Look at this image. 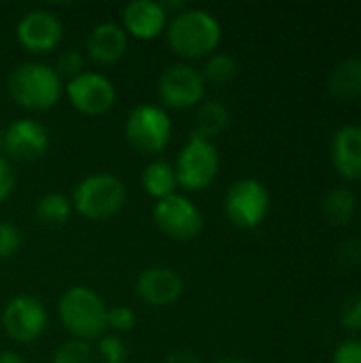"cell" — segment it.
I'll return each mask as SVG.
<instances>
[{"mask_svg": "<svg viewBox=\"0 0 361 363\" xmlns=\"http://www.w3.org/2000/svg\"><path fill=\"white\" fill-rule=\"evenodd\" d=\"M340 325L347 332H361V294H353L343 302Z\"/></svg>", "mask_w": 361, "mask_h": 363, "instance_id": "29", "label": "cell"}, {"mask_svg": "<svg viewBox=\"0 0 361 363\" xmlns=\"http://www.w3.org/2000/svg\"><path fill=\"white\" fill-rule=\"evenodd\" d=\"M2 147H4L6 160L30 164V162L40 160L47 153L49 132L40 121L32 117H21L6 125L4 136H2Z\"/></svg>", "mask_w": 361, "mask_h": 363, "instance_id": "13", "label": "cell"}, {"mask_svg": "<svg viewBox=\"0 0 361 363\" xmlns=\"http://www.w3.org/2000/svg\"><path fill=\"white\" fill-rule=\"evenodd\" d=\"M83 66H85V55L79 51V49H64L60 55H57V62H55V72L60 77H66V79H74L77 74L83 72Z\"/></svg>", "mask_w": 361, "mask_h": 363, "instance_id": "26", "label": "cell"}, {"mask_svg": "<svg viewBox=\"0 0 361 363\" xmlns=\"http://www.w3.org/2000/svg\"><path fill=\"white\" fill-rule=\"evenodd\" d=\"M332 166L347 181H361V125L347 123L332 138Z\"/></svg>", "mask_w": 361, "mask_h": 363, "instance_id": "16", "label": "cell"}, {"mask_svg": "<svg viewBox=\"0 0 361 363\" xmlns=\"http://www.w3.org/2000/svg\"><path fill=\"white\" fill-rule=\"evenodd\" d=\"M136 325V313L130 306H113L106 308V328H111L117 334H126L134 330Z\"/></svg>", "mask_w": 361, "mask_h": 363, "instance_id": "28", "label": "cell"}, {"mask_svg": "<svg viewBox=\"0 0 361 363\" xmlns=\"http://www.w3.org/2000/svg\"><path fill=\"white\" fill-rule=\"evenodd\" d=\"M166 40L168 47L183 60L209 57L221 43V23L204 9L185 6L168 19Z\"/></svg>", "mask_w": 361, "mask_h": 363, "instance_id": "1", "label": "cell"}, {"mask_svg": "<svg viewBox=\"0 0 361 363\" xmlns=\"http://www.w3.org/2000/svg\"><path fill=\"white\" fill-rule=\"evenodd\" d=\"M21 230L11 221H0V259H11L21 249Z\"/></svg>", "mask_w": 361, "mask_h": 363, "instance_id": "27", "label": "cell"}, {"mask_svg": "<svg viewBox=\"0 0 361 363\" xmlns=\"http://www.w3.org/2000/svg\"><path fill=\"white\" fill-rule=\"evenodd\" d=\"M136 296L155 308L170 306L183 296V279L170 266H149L136 279Z\"/></svg>", "mask_w": 361, "mask_h": 363, "instance_id": "14", "label": "cell"}, {"mask_svg": "<svg viewBox=\"0 0 361 363\" xmlns=\"http://www.w3.org/2000/svg\"><path fill=\"white\" fill-rule=\"evenodd\" d=\"M0 323L11 340L19 345H32L47 328V311L43 302L32 296H15L6 302Z\"/></svg>", "mask_w": 361, "mask_h": 363, "instance_id": "11", "label": "cell"}, {"mask_svg": "<svg viewBox=\"0 0 361 363\" xmlns=\"http://www.w3.org/2000/svg\"><path fill=\"white\" fill-rule=\"evenodd\" d=\"M15 34H17V43L26 51L43 55V53L53 51L60 45L64 28H62L60 17L53 11L30 9L28 13L19 17Z\"/></svg>", "mask_w": 361, "mask_h": 363, "instance_id": "12", "label": "cell"}, {"mask_svg": "<svg viewBox=\"0 0 361 363\" xmlns=\"http://www.w3.org/2000/svg\"><path fill=\"white\" fill-rule=\"evenodd\" d=\"M223 211L234 228L255 230L270 213V191L257 179H238L226 191Z\"/></svg>", "mask_w": 361, "mask_h": 363, "instance_id": "7", "label": "cell"}, {"mask_svg": "<svg viewBox=\"0 0 361 363\" xmlns=\"http://www.w3.org/2000/svg\"><path fill=\"white\" fill-rule=\"evenodd\" d=\"M94 355H98V359L102 363H126L128 362V347L117 334H104L98 338Z\"/></svg>", "mask_w": 361, "mask_h": 363, "instance_id": "25", "label": "cell"}, {"mask_svg": "<svg viewBox=\"0 0 361 363\" xmlns=\"http://www.w3.org/2000/svg\"><path fill=\"white\" fill-rule=\"evenodd\" d=\"M0 363H26V362L21 359V355H19L17 351L6 349V351H0Z\"/></svg>", "mask_w": 361, "mask_h": 363, "instance_id": "34", "label": "cell"}, {"mask_svg": "<svg viewBox=\"0 0 361 363\" xmlns=\"http://www.w3.org/2000/svg\"><path fill=\"white\" fill-rule=\"evenodd\" d=\"M215 363H247V362H243V359H234V357H228V359H219V362H215Z\"/></svg>", "mask_w": 361, "mask_h": 363, "instance_id": "35", "label": "cell"}, {"mask_svg": "<svg viewBox=\"0 0 361 363\" xmlns=\"http://www.w3.org/2000/svg\"><path fill=\"white\" fill-rule=\"evenodd\" d=\"M128 200L126 183L111 172H94L81 179L72 191V208L91 221L109 219L117 215Z\"/></svg>", "mask_w": 361, "mask_h": 363, "instance_id": "4", "label": "cell"}, {"mask_svg": "<svg viewBox=\"0 0 361 363\" xmlns=\"http://www.w3.org/2000/svg\"><path fill=\"white\" fill-rule=\"evenodd\" d=\"M64 94L79 113L89 117L109 113L117 98L113 81L94 70H83L74 79H68L64 83Z\"/></svg>", "mask_w": 361, "mask_h": 363, "instance_id": "10", "label": "cell"}, {"mask_svg": "<svg viewBox=\"0 0 361 363\" xmlns=\"http://www.w3.org/2000/svg\"><path fill=\"white\" fill-rule=\"evenodd\" d=\"M219 151L213 140L189 134L174 164L179 187L185 191H202L211 187V183L219 174Z\"/></svg>", "mask_w": 361, "mask_h": 363, "instance_id": "5", "label": "cell"}, {"mask_svg": "<svg viewBox=\"0 0 361 363\" xmlns=\"http://www.w3.org/2000/svg\"><path fill=\"white\" fill-rule=\"evenodd\" d=\"M164 363H202V362H200V357H198L194 351H189V349H177V351H172V353H168V355H166V362Z\"/></svg>", "mask_w": 361, "mask_h": 363, "instance_id": "33", "label": "cell"}, {"mask_svg": "<svg viewBox=\"0 0 361 363\" xmlns=\"http://www.w3.org/2000/svg\"><path fill=\"white\" fill-rule=\"evenodd\" d=\"M172 119L157 104H138L126 117V138L143 155L162 153L172 138Z\"/></svg>", "mask_w": 361, "mask_h": 363, "instance_id": "6", "label": "cell"}, {"mask_svg": "<svg viewBox=\"0 0 361 363\" xmlns=\"http://www.w3.org/2000/svg\"><path fill=\"white\" fill-rule=\"evenodd\" d=\"M202 72V79L206 85H213V87H226L230 85L236 74H238V62L234 55L226 53V51H215L213 55L206 57L204 66L200 68Z\"/></svg>", "mask_w": 361, "mask_h": 363, "instance_id": "23", "label": "cell"}, {"mask_svg": "<svg viewBox=\"0 0 361 363\" xmlns=\"http://www.w3.org/2000/svg\"><path fill=\"white\" fill-rule=\"evenodd\" d=\"M328 89L336 100L349 102L361 96V60L347 57L334 66L328 79Z\"/></svg>", "mask_w": 361, "mask_h": 363, "instance_id": "18", "label": "cell"}, {"mask_svg": "<svg viewBox=\"0 0 361 363\" xmlns=\"http://www.w3.org/2000/svg\"><path fill=\"white\" fill-rule=\"evenodd\" d=\"M230 123V111L221 100H202L194 117V132L200 138L213 140Z\"/></svg>", "mask_w": 361, "mask_h": 363, "instance_id": "20", "label": "cell"}, {"mask_svg": "<svg viewBox=\"0 0 361 363\" xmlns=\"http://www.w3.org/2000/svg\"><path fill=\"white\" fill-rule=\"evenodd\" d=\"M206 83L198 66L189 62H174L166 66L157 79V96L166 108H191L204 100Z\"/></svg>", "mask_w": 361, "mask_h": 363, "instance_id": "8", "label": "cell"}, {"mask_svg": "<svg viewBox=\"0 0 361 363\" xmlns=\"http://www.w3.org/2000/svg\"><path fill=\"white\" fill-rule=\"evenodd\" d=\"M338 264L343 268H355L361 264V242L349 240L338 249Z\"/></svg>", "mask_w": 361, "mask_h": 363, "instance_id": "32", "label": "cell"}, {"mask_svg": "<svg viewBox=\"0 0 361 363\" xmlns=\"http://www.w3.org/2000/svg\"><path fill=\"white\" fill-rule=\"evenodd\" d=\"M6 89L17 106L38 113L49 111L60 102L64 94V81L51 64L21 62L11 70Z\"/></svg>", "mask_w": 361, "mask_h": 363, "instance_id": "2", "label": "cell"}, {"mask_svg": "<svg viewBox=\"0 0 361 363\" xmlns=\"http://www.w3.org/2000/svg\"><path fill=\"white\" fill-rule=\"evenodd\" d=\"M128 34L117 21H100L87 34V55L98 64H115L126 55Z\"/></svg>", "mask_w": 361, "mask_h": 363, "instance_id": "17", "label": "cell"}, {"mask_svg": "<svg viewBox=\"0 0 361 363\" xmlns=\"http://www.w3.org/2000/svg\"><path fill=\"white\" fill-rule=\"evenodd\" d=\"M140 183L147 196H151L155 202L164 200L172 194H177L179 183H177V172L174 166L166 160H151L140 174Z\"/></svg>", "mask_w": 361, "mask_h": 363, "instance_id": "19", "label": "cell"}, {"mask_svg": "<svg viewBox=\"0 0 361 363\" xmlns=\"http://www.w3.org/2000/svg\"><path fill=\"white\" fill-rule=\"evenodd\" d=\"M94 359H96V355H94V347L89 342L70 338L55 349L51 363H94Z\"/></svg>", "mask_w": 361, "mask_h": 363, "instance_id": "24", "label": "cell"}, {"mask_svg": "<svg viewBox=\"0 0 361 363\" xmlns=\"http://www.w3.org/2000/svg\"><path fill=\"white\" fill-rule=\"evenodd\" d=\"M62 328L77 340H98L106 330V304L85 285L68 287L57 302Z\"/></svg>", "mask_w": 361, "mask_h": 363, "instance_id": "3", "label": "cell"}, {"mask_svg": "<svg viewBox=\"0 0 361 363\" xmlns=\"http://www.w3.org/2000/svg\"><path fill=\"white\" fill-rule=\"evenodd\" d=\"M15 183H17V174L13 164L4 155H0V204L13 194Z\"/></svg>", "mask_w": 361, "mask_h": 363, "instance_id": "31", "label": "cell"}, {"mask_svg": "<svg viewBox=\"0 0 361 363\" xmlns=\"http://www.w3.org/2000/svg\"><path fill=\"white\" fill-rule=\"evenodd\" d=\"M357 213V198L347 187H332L323 198V217L332 228H345Z\"/></svg>", "mask_w": 361, "mask_h": 363, "instance_id": "22", "label": "cell"}, {"mask_svg": "<svg viewBox=\"0 0 361 363\" xmlns=\"http://www.w3.org/2000/svg\"><path fill=\"white\" fill-rule=\"evenodd\" d=\"M332 363H361V340L349 338L343 340L332 355Z\"/></svg>", "mask_w": 361, "mask_h": 363, "instance_id": "30", "label": "cell"}, {"mask_svg": "<svg viewBox=\"0 0 361 363\" xmlns=\"http://www.w3.org/2000/svg\"><path fill=\"white\" fill-rule=\"evenodd\" d=\"M151 217H153L155 228L164 236L172 240H181V242L196 238L204 228L202 211L191 198L183 194H172L164 200H157Z\"/></svg>", "mask_w": 361, "mask_h": 363, "instance_id": "9", "label": "cell"}, {"mask_svg": "<svg viewBox=\"0 0 361 363\" xmlns=\"http://www.w3.org/2000/svg\"><path fill=\"white\" fill-rule=\"evenodd\" d=\"M72 211H74L72 202L66 194L49 191V194L40 196L38 202L34 204V219L38 225H43L47 230H57V228L66 225Z\"/></svg>", "mask_w": 361, "mask_h": 363, "instance_id": "21", "label": "cell"}, {"mask_svg": "<svg viewBox=\"0 0 361 363\" xmlns=\"http://www.w3.org/2000/svg\"><path fill=\"white\" fill-rule=\"evenodd\" d=\"M168 13L157 0H132L121 13V28L138 40H153L168 26Z\"/></svg>", "mask_w": 361, "mask_h": 363, "instance_id": "15", "label": "cell"}]
</instances>
